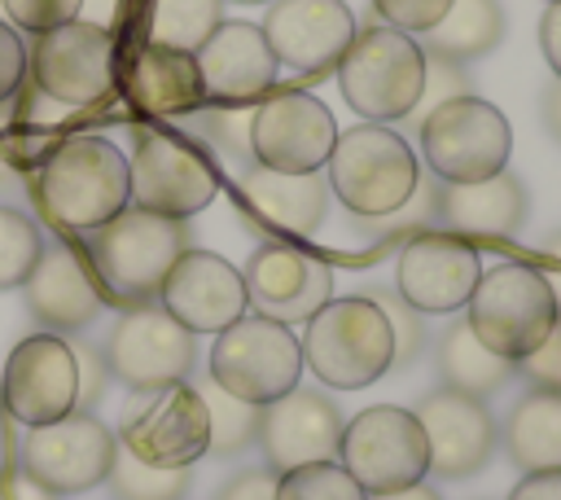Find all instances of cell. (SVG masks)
Wrapping results in <instances>:
<instances>
[{
  "label": "cell",
  "instance_id": "1",
  "mask_svg": "<svg viewBox=\"0 0 561 500\" xmlns=\"http://www.w3.org/2000/svg\"><path fill=\"white\" fill-rule=\"evenodd\" d=\"M31 193L53 228L83 237L131 206L127 154L105 136H66L39 158Z\"/></svg>",
  "mask_w": 561,
  "mask_h": 500
},
{
  "label": "cell",
  "instance_id": "2",
  "mask_svg": "<svg viewBox=\"0 0 561 500\" xmlns=\"http://www.w3.org/2000/svg\"><path fill=\"white\" fill-rule=\"evenodd\" d=\"M79 250L101 285V298L123 311L158 298L162 276L188 250V224L140 206H123L114 219L83 232Z\"/></svg>",
  "mask_w": 561,
  "mask_h": 500
},
{
  "label": "cell",
  "instance_id": "3",
  "mask_svg": "<svg viewBox=\"0 0 561 500\" xmlns=\"http://www.w3.org/2000/svg\"><path fill=\"white\" fill-rule=\"evenodd\" d=\"M333 75L342 83V101L364 123H403L425 83V48L416 35L368 18L355 26V39Z\"/></svg>",
  "mask_w": 561,
  "mask_h": 500
},
{
  "label": "cell",
  "instance_id": "4",
  "mask_svg": "<svg viewBox=\"0 0 561 500\" xmlns=\"http://www.w3.org/2000/svg\"><path fill=\"white\" fill-rule=\"evenodd\" d=\"M416 175H421L416 149L390 123H359L337 132L324 162L329 193L355 219H373L403 206L408 193L416 189Z\"/></svg>",
  "mask_w": 561,
  "mask_h": 500
},
{
  "label": "cell",
  "instance_id": "5",
  "mask_svg": "<svg viewBox=\"0 0 561 500\" xmlns=\"http://www.w3.org/2000/svg\"><path fill=\"white\" fill-rule=\"evenodd\" d=\"M302 368L329 390H359L390 373V325L368 294L329 298L302 325Z\"/></svg>",
  "mask_w": 561,
  "mask_h": 500
},
{
  "label": "cell",
  "instance_id": "6",
  "mask_svg": "<svg viewBox=\"0 0 561 500\" xmlns=\"http://www.w3.org/2000/svg\"><path fill=\"white\" fill-rule=\"evenodd\" d=\"M127 184H131V206L171 219H188L206 211L224 189L210 149L197 136L171 127H136L127 154Z\"/></svg>",
  "mask_w": 561,
  "mask_h": 500
},
{
  "label": "cell",
  "instance_id": "7",
  "mask_svg": "<svg viewBox=\"0 0 561 500\" xmlns=\"http://www.w3.org/2000/svg\"><path fill=\"white\" fill-rule=\"evenodd\" d=\"M557 316H561V298L552 281L530 263H500L482 272L465 303V320L473 338L513 364L548 338Z\"/></svg>",
  "mask_w": 561,
  "mask_h": 500
},
{
  "label": "cell",
  "instance_id": "8",
  "mask_svg": "<svg viewBox=\"0 0 561 500\" xmlns=\"http://www.w3.org/2000/svg\"><path fill=\"white\" fill-rule=\"evenodd\" d=\"M26 79L53 105H101L118 88V39L110 26L70 18L26 48Z\"/></svg>",
  "mask_w": 561,
  "mask_h": 500
},
{
  "label": "cell",
  "instance_id": "9",
  "mask_svg": "<svg viewBox=\"0 0 561 500\" xmlns=\"http://www.w3.org/2000/svg\"><path fill=\"white\" fill-rule=\"evenodd\" d=\"M425 171L443 184H473L508 167L513 127L500 105L482 96H451L416 127Z\"/></svg>",
  "mask_w": 561,
  "mask_h": 500
},
{
  "label": "cell",
  "instance_id": "10",
  "mask_svg": "<svg viewBox=\"0 0 561 500\" xmlns=\"http://www.w3.org/2000/svg\"><path fill=\"white\" fill-rule=\"evenodd\" d=\"M206 377L263 408L272 399H280L285 390L298 386L302 377V346L294 338L289 325H276L259 311H245L241 320H232L228 329L215 333V346H210V360H206Z\"/></svg>",
  "mask_w": 561,
  "mask_h": 500
},
{
  "label": "cell",
  "instance_id": "11",
  "mask_svg": "<svg viewBox=\"0 0 561 500\" xmlns=\"http://www.w3.org/2000/svg\"><path fill=\"white\" fill-rule=\"evenodd\" d=\"M337 465L368 496L425 482L430 447H425V430H421L416 412L394 408V404H373V408L355 412L351 421H342Z\"/></svg>",
  "mask_w": 561,
  "mask_h": 500
},
{
  "label": "cell",
  "instance_id": "12",
  "mask_svg": "<svg viewBox=\"0 0 561 500\" xmlns=\"http://www.w3.org/2000/svg\"><path fill=\"white\" fill-rule=\"evenodd\" d=\"M118 443L145 465H197L210 447V417L193 382H167L153 390H131L118 425Z\"/></svg>",
  "mask_w": 561,
  "mask_h": 500
},
{
  "label": "cell",
  "instance_id": "13",
  "mask_svg": "<svg viewBox=\"0 0 561 500\" xmlns=\"http://www.w3.org/2000/svg\"><path fill=\"white\" fill-rule=\"evenodd\" d=\"M118 434L96 412H66L44 425H26L18 469L53 496H79L105 482Z\"/></svg>",
  "mask_w": 561,
  "mask_h": 500
},
{
  "label": "cell",
  "instance_id": "14",
  "mask_svg": "<svg viewBox=\"0 0 561 500\" xmlns=\"http://www.w3.org/2000/svg\"><path fill=\"white\" fill-rule=\"evenodd\" d=\"M105 368L127 390H153L167 382H188L197 368V333H188L158 303L123 307L105 338Z\"/></svg>",
  "mask_w": 561,
  "mask_h": 500
},
{
  "label": "cell",
  "instance_id": "15",
  "mask_svg": "<svg viewBox=\"0 0 561 500\" xmlns=\"http://www.w3.org/2000/svg\"><path fill=\"white\" fill-rule=\"evenodd\" d=\"M337 140L329 105L302 88H272L250 114V158L272 171H320Z\"/></svg>",
  "mask_w": 561,
  "mask_h": 500
},
{
  "label": "cell",
  "instance_id": "16",
  "mask_svg": "<svg viewBox=\"0 0 561 500\" xmlns=\"http://www.w3.org/2000/svg\"><path fill=\"white\" fill-rule=\"evenodd\" d=\"M0 408L22 425H44L79 408V373L70 338L61 333H31L22 338L0 373Z\"/></svg>",
  "mask_w": 561,
  "mask_h": 500
},
{
  "label": "cell",
  "instance_id": "17",
  "mask_svg": "<svg viewBox=\"0 0 561 500\" xmlns=\"http://www.w3.org/2000/svg\"><path fill=\"white\" fill-rule=\"evenodd\" d=\"M482 276L478 246L447 228H425L399 246L394 259V294L421 316L460 311Z\"/></svg>",
  "mask_w": 561,
  "mask_h": 500
},
{
  "label": "cell",
  "instance_id": "18",
  "mask_svg": "<svg viewBox=\"0 0 561 500\" xmlns=\"http://www.w3.org/2000/svg\"><path fill=\"white\" fill-rule=\"evenodd\" d=\"M355 13L342 0H272L263 18V39L276 66L302 75V83H320L337 70L346 44L355 39Z\"/></svg>",
  "mask_w": 561,
  "mask_h": 500
},
{
  "label": "cell",
  "instance_id": "19",
  "mask_svg": "<svg viewBox=\"0 0 561 500\" xmlns=\"http://www.w3.org/2000/svg\"><path fill=\"white\" fill-rule=\"evenodd\" d=\"M421 430H425V447H430V474L443 482H460L473 478L491 465L495 443H500V425L486 408V399L460 395L451 386H438L430 395H421V404L412 408Z\"/></svg>",
  "mask_w": 561,
  "mask_h": 500
},
{
  "label": "cell",
  "instance_id": "20",
  "mask_svg": "<svg viewBox=\"0 0 561 500\" xmlns=\"http://www.w3.org/2000/svg\"><path fill=\"white\" fill-rule=\"evenodd\" d=\"M237 211L241 219L267 237V241H307L320 232L324 211H329V180L320 171H272V167H241L237 175Z\"/></svg>",
  "mask_w": 561,
  "mask_h": 500
},
{
  "label": "cell",
  "instance_id": "21",
  "mask_svg": "<svg viewBox=\"0 0 561 500\" xmlns=\"http://www.w3.org/2000/svg\"><path fill=\"white\" fill-rule=\"evenodd\" d=\"M158 307L188 333H219L250 311L245 276L215 250L188 246L158 285Z\"/></svg>",
  "mask_w": 561,
  "mask_h": 500
},
{
  "label": "cell",
  "instance_id": "22",
  "mask_svg": "<svg viewBox=\"0 0 561 500\" xmlns=\"http://www.w3.org/2000/svg\"><path fill=\"white\" fill-rule=\"evenodd\" d=\"M241 276L250 307L276 325H307L333 298V268L289 241H263Z\"/></svg>",
  "mask_w": 561,
  "mask_h": 500
},
{
  "label": "cell",
  "instance_id": "23",
  "mask_svg": "<svg viewBox=\"0 0 561 500\" xmlns=\"http://www.w3.org/2000/svg\"><path fill=\"white\" fill-rule=\"evenodd\" d=\"M337 439H342V412L316 386H294L259 408L254 443L263 447V461L276 474L307 461H337Z\"/></svg>",
  "mask_w": 561,
  "mask_h": 500
},
{
  "label": "cell",
  "instance_id": "24",
  "mask_svg": "<svg viewBox=\"0 0 561 500\" xmlns=\"http://www.w3.org/2000/svg\"><path fill=\"white\" fill-rule=\"evenodd\" d=\"M18 289H22L26 311L48 333H61V338L83 333L101 316V307H105L101 285H96L83 250L70 246V241H53V246L44 241L35 268L26 272V281Z\"/></svg>",
  "mask_w": 561,
  "mask_h": 500
},
{
  "label": "cell",
  "instance_id": "25",
  "mask_svg": "<svg viewBox=\"0 0 561 500\" xmlns=\"http://www.w3.org/2000/svg\"><path fill=\"white\" fill-rule=\"evenodd\" d=\"M193 61L202 75V92L215 105H254L263 92L276 88L280 75L263 31L254 22H228V18L202 39Z\"/></svg>",
  "mask_w": 561,
  "mask_h": 500
},
{
  "label": "cell",
  "instance_id": "26",
  "mask_svg": "<svg viewBox=\"0 0 561 500\" xmlns=\"http://www.w3.org/2000/svg\"><path fill=\"white\" fill-rule=\"evenodd\" d=\"M530 215V193L522 175L508 167L473 180V184H443L438 189V228L465 237L469 246H500L508 241Z\"/></svg>",
  "mask_w": 561,
  "mask_h": 500
},
{
  "label": "cell",
  "instance_id": "27",
  "mask_svg": "<svg viewBox=\"0 0 561 500\" xmlns=\"http://www.w3.org/2000/svg\"><path fill=\"white\" fill-rule=\"evenodd\" d=\"M123 92L149 118H188L193 110L206 105V92H202V75H197L193 53L167 48V44H153V39H145L127 57Z\"/></svg>",
  "mask_w": 561,
  "mask_h": 500
},
{
  "label": "cell",
  "instance_id": "28",
  "mask_svg": "<svg viewBox=\"0 0 561 500\" xmlns=\"http://www.w3.org/2000/svg\"><path fill=\"white\" fill-rule=\"evenodd\" d=\"M504 452L522 474L561 469V395L557 390H526L508 421L500 425Z\"/></svg>",
  "mask_w": 561,
  "mask_h": 500
},
{
  "label": "cell",
  "instance_id": "29",
  "mask_svg": "<svg viewBox=\"0 0 561 500\" xmlns=\"http://www.w3.org/2000/svg\"><path fill=\"white\" fill-rule=\"evenodd\" d=\"M504 39V9L500 0H451L447 13L416 35V44L434 57H451V61H473L486 57L495 44Z\"/></svg>",
  "mask_w": 561,
  "mask_h": 500
},
{
  "label": "cell",
  "instance_id": "30",
  "mask_svg": "<svg viewBox=\"0 0 561 500\" xmlns=\"http://www.w3.org/2000/svg\"><path fill=\"white\" fill-rule=\"evenodd\" d=\"M513 373H517V364L504 360V355H495L491 346H482L473 338L469 320L447 325V333L438 338V377H443V386H451L460 395L491 399Z\"/></svg>",
  "mask_w": 561,
  "mask_h": 500
},
{
  "label": "cell",
  "instance_id": "31",
  "mask_svg": "<svg viewBox=\"0 0 561 500\" xmlns=\"http://www.w3.org/2000/svg\"><path fill=\"white\" fill-rule=\"evenodd\" d=\"M438 189H443V180L421 171L416 189L408 193L403 206H394L386 215H373V219H355V228L368 241V250H399L408 237H416L425 228H438Z\"/></svg>",
  "mask_w": 561,
  "mask_h": 500
},
{
  "label": "cell",
  "instance_id": "32",
  "mask_svg": "<svg viewBox=\"0 0 561 500\" xmlns=\"http://www.w3.org/2000/svg\"><path fill=\"white\" fill-rule=\"evenodd\" d=\"M224 22V0H145V39L197 53Z\"/></svg>",
  "mask_w": 561,
  "mask_h": 500
},
{
  "label": "cell",
  "instance_id": "33",
  "mask_svg": "<svg viewBox=\"0 0 561 500\" xmlns=\"http://www.w3.org/2000/svg\"><path fill=\"white\" fill-rule=\"evenodd\" d=\"M105 482H110L114 500H188L193 465H180V469L145 465L140 456H131V452L118 443Z\"/></svg>",
  "mask_w": 561,
  "mask_h": 500
},
{
  "label": "cell",
  "instance_id": "34",
  "mask_svg": "<svg viewBox=\"0 0 561 500\" xmlns=\"http://www.w3.org/2000/svg\"><path fill=\"white\" fill-rule=\"evenodd\" d=\"M197 395H202L206 417H210V447H206L210 456H237L259 439V408L254 404L219 390L210 377L197 386Z\"/></svg>",
  "mask_w": 561,
  "mask_h": 500
},
{
  "label": "cell",
  "instance_id": "35",
  "mask_svg": "<svg viewBox=\"0 0 561 500\" xmlns=\"http://www.w3.org/2000/svg\"><path fill=\"white\" fill-rule=\"evenodd\" d=\"M250 114H254V105H215V101H206L202 110L188 114V136H197L206 149L250 167L254 162L250 158Z\"/></svg>",
  "mask_w": 561,
  "mask_h": 500
},
{
  "label": "cell",
  "instance_id": "36",
  "mask_svg": "<svg viewBox=\"0 0 561 500\" xmlns=\"http://www.w3.org/2000/svg\"><path fill=\"white\" fill-rule=\"evenodd\" d=\"M276 500H368V491L337 461H307L276 474Z\"/></svg>",
  "mask_w": 561,
  "mask_h": 500
},
{
  "label": "cell",
  "instance_id": "37",
  "mask_svg": "<svg viewBox=\"0 0 561 500\" xmlns=\"http://www.w3.org/2000/svg\"><path fill=\"white\" fill-rule=\"evenodd\" d=\"M44 250V232L18 206H0V294L18 289Z\"/></svg>",
  "mask_w": 561,
  "mask_h": 500
},
{
  "label": "cell",
  "instance_id": "38",
  "mask_svg": "<svg viewBox=\"0 0 561 500\" xmlns=\"http://www.w3.org/2000/svg\"><path fill=\"white\" fill-rule=\"evenodd\" d=\"M364 294L381 307V316H386V325H390V368L416 364L421 351H425V316H421L416 307H408V303H403L394 289H386V285H368Z\"/></svg>",
  "mask_w": 561,
  "mask_h": 500
},
{
  "label": "cell",
  "instance_id": "39",
  "mask_svg": "<svg viewBox=\"0 0 561 500\" xmlns=\"http://www.w3.org/2000/svg\"><path fill=\"white\" fill-rule=\"evenodd\" d=\"M469 92H473V79H469V70H465L460 61L425 53V83H421V96H416V105L408 110L403 127H408V132H416V127L425 123V114H430V110H438V105H443V101H451V96H469Z\"/></svg>",
  "mask_w": 561,
  "mask_h": 500
},
{
  "label": "cell",
  "instance_id": "40",
  "mask_svg": "<svg viewBox=\"0 0 561 500\" xmlns=\"http://www.w3.org/2000/svg\"><path fill=\"white\" fill-rule=\"evenodd\" d=\"M517 373L526 382V390H557L561 395V316L552 320L548 338L517 360Z\"/></svg>",
  "mask_w": 561,
  "mask_h": 500
},
{
  "label": "cell",
  "instance_id": "41",
  "mask_svg": "<svg viewBox=\"0 0 561 500\" xmlns=\"http://www.w3.org/2000/svg\"><path fill=\"white\" fill-rule=\"evenodd\" d=\"M0 4H4L9 22L18 31H31V35L53 31V26H61V22L83 13V0H0Z\"/></svg>",
  "mask_w": 561,
  "mask_h": 500
},
{
  "label": "cell",
  "instance_id": "42",
  "mask_svg": "<svg viewBox=\"0 0 561 500\" xmlns=\"http://www.w3.org/2000/svg\"><path fill=\"white\" fill-rule=\"evenodd\" d=\"M451 0H373V18L394 26V31H408V35H425L443 13H447Z\"/></svg>",
  "mask_w": 561,
  "mask_h": 500
},
{
  "label": "cell",
  "instance_id": "43",
  "mask_svg": "<svg viewBox=\"0 0 561 500\" xmlns=\"http://www.w3.org/2000/svg\"><path fill=\"white\" fill-rule=\"evenodd\" d=\"M70 351H75V373H79V408L92 412L101 399H105V386H110V368H105V355L83 342L79 333H70Z\"/></svg>",
  "mask_w": 561,
  "mask_h": 500
},
{
  "label": "cell",
  "instance_id": "44",
  "mask_svg": "<svg viewBox=\"0 0 561 500\" xmlns=\"http://www.w3.org/2000/svg\"><path fill=\"white\" fill-rule=\"evenodd\" d=\"M26 88V39L13 22H0V105Z\"/></svg>",
  "mask_w": 561,
  "mask_h": 500
},
{
  "label": "cell",
  "instance_id": "45",
  "mask_svg": "<svg viewBox=\"0 0 561 500\" xmlns=\"http://www.w3.org/2000/svg\"><path fill=\"white\" fill-rule=\"evenodd\" d=\"M215 500H276V469H267V465L241 469L215 491Z\"/></svg>",
  "mask_w": 561,
  "mask_h": 500
},
{
  "label": "cell",
  "instance_id": "46",
  "mask_svg": "<svg viewBox=\"0 0 561 500\" xmlns=\"http://www.w3.org/2000/svg\"><path fill=\"white\" fill-rule=\"evenodd\" d=\"M508 500H561V469L522 474L517 487L508 491Z\"/></svg>",
  "mask_w": 561,
  "mask_h": 500
},
{
  "label": "cell",
  "instance_id": "47",
  "mask_svg": "<svg viewBox=\"0 0 561 500\" xmlns=\"http://www.w3.org/2000/svg\"><path fill=\"white\" fill-rule=\"evenodd\" d=\"M539 48H543V61L552 66V75L561 79V0H552L539 18Z\"/></svg>",
  "mask_w": 561,
  "mask_h": 500
},
{
  "label": "cell",
  "instance_id": "48",
  "mask_svg": "<svg viewBox=\"0 0 561 500\" xmlns=\"http://www.w3.org/2000/svg\"><path fill=\"white\" fill-rule=\"evenodd\" d=\"M9 500H61V496L44 491V487H39V482H31L22 469H13V474H9Z\"/></svg>",
  "mask_w": 561,
  "mask_h": 500
},
{
  "label": "cell",
  "instance_id": "49",
  "mask_svg": "<svg viewBox=\"0 0 561 500\" xmlns=\"http://www.w3.org/2000/svg\"><path fill=\"white\" fill-rule=\"evenodd\" d=\"M543 123H548L552 140H561V79H552L543 88Z\"/></svg>",
  "mask_w": 561,
  "mask_h": 500
},
{
  "label": "cell",
  "instance_id": "50",
  "mask_svg": "<svg viewBox=\"0 0 561 500\" xmlns=\"http://www.w3.org/2000/svg\"><path fill=\"white\" fill-rule=\"evenodd\" d=\"M368 500H443L430 482H412V487H399V491H381V496H368Z\"/></svg>",
  "mask_w": 561,
  "mask_h": 500
},
{
  "label": "cell",
  "instance_id": "51",
  "mask_svg": "<svg viewBox=\"0 0 561 500\" xmlns=\"http://www.w3.org/2000/svg\"><path fill=\"white\" fill-rule=\"evenodd\" d=\"M118 4H123V0H83L88 22H101V26H110V18L118 13Z\"/></svg>",
  "mask_w": 561,
  "mask_h": 500
},
{
  "label": "cell",
  "instance_id": "52",
  "mask_svg": "<svg viewBox=\"0 0 561 500\" xmlns=\"http://www.w3.org/2000/svg\"><path fill=\"white\" fill-rule=\"evenodd\" d=\"M543 254H552V259H561V228H557V232H552V237L543 241Z\"/></svg>",
  "mask_w": 561,
  "mask_h": 500
},
{
  "label": "cell",
  "instance_id": "53",
  "mask_svg": "<svg viewBox=\"0 0 561 500\" xmlns=\"http://www.w3.org/2000/svg\"><path fill=\"white\" fill-rule=\"evenodd\" d=\"M232 4H272V0H232Z\"/></svg>",
  "mask_w": 561,
  "mask_h": 500
},
{
  "label": "cell",
  "instance_id": "54",
  "mask_svg": "<svg viewBox=\"0 0 561 500\" xmlns=\"http://www.w3.org/2000/svg\"><path fill=\"white\" fill-rule=\"evenodd\" d=\"M548 4H552V0H548Z\"/></svg>",
  "mask_w": 561,
  "mask_h": 500
}]
</instances>
